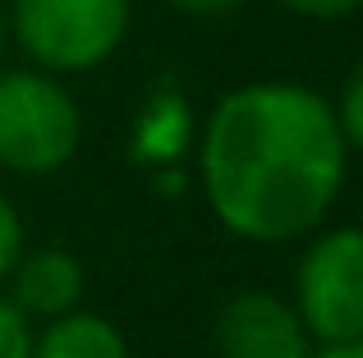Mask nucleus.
Instances as JSON below:
<instances>
[{"label":"nucleus","instance_id":"f257e3e1","mask_svg":"<svg viewBox=\"0 0 363 358\" xmlns=\"http://www.w3.org/2000/svg\"><path fill=\"white\" fill-rule=\"evenodd\" d=\"M336 110L299 83H248L221 97L203 129L198 166L216 221L253 243L308 234L345 179Z\"/></svg>","mask_w":363,"mask_h":358},{"label":"nucleus","instance_id":"f03ea898","mask_svg":"<svg viewBox=\"0 0 363 358\" xmlns=\"http://www.w3.org/2000/svg\"><path fill=\"white\" fill-rule=\"evenodd\" d=\"M129 0H9V37L51 74H83L116 55Z\"/></svg>","mask_w":363,"mask_h":358},{"label":"nucleus","instance_id":"7ed1b4c3","mask_svg":"<svg viewBox=\"0 0 363 358\" xmlns=\"http://www.w3.org/2000/svg\"><path fill=\"white\" fill-rule=\"evenodd\" d=\"M79 134V106L51 74H0V166L18 175H51L74 156Z\"/></svg>","mask_w":363,"mask_h":358},{"label":"nucleus","instance_id":"20e7f679","mask_svg":"<svg viewBox=\"0 0 363 358\" xmlns=\"http://www.w3.org/2000/svg\"><path fill=\"white\" fill-rule=\"evenodd\" d=\"M299 317L322 345L363 340V230H331L303 253Z\"/></svg>","mask_w":363,"mask_h":358},{"label":"nucleus","instance_id":"39448f33","mask_svg":"<svg viewBox=\"0 0 363 358\" xmlns=\"http://www.w3.org/2000/svg\"><path fill=\"white\" fill-rule=\"evenodd\" d=\"M216 350L221 358H308L313 335L299 308L262 289H248L235 294L216 317Z\"/></svg>","mask_w":363,"mask_h":358},{"label":"nucleus","instance_id":"423d86ee","mask_svg":"<svg viewBox=\"0 0 363 358\" xmlns=\"http://www.w3.org/2000/svg\"><path fill=\"white\" fill-rule=\"evenodd\" d=\"M14 304L37 317H60L83 299V267L65 248H37L14 262Z\"/></svg>","mask_w":363,"mask_h":358},{"label":"nucleus","instance_id":"0eeeda50","mask_svg":"<svg viewBox=\"0 0 363 358\" xmlns=\"http://www.w3.org/2000/svg\"><path fill=\"white\" fill-rule=\"evenodd\" d=\"M33 358H129V345L111 322L69 308L51 317L46 335L33 345Z\"/></svg>","mask_w":363,"mask_h":358},{"label":"nucleus","instance_id":"6e6552de","mask_svg":"<svg viewBox=\"0 0 363 358\" xmlns=\"http://www.w3.org/2000/svg\"><path fill=\"white\" fill-rule=\"evenodd\" d=\"M33 326H28V313L14 304V299H0V358H33Z\"/></svg>","mask_w":363,"mask_h":358},{"label":"nucleus","instance_id":"1a4fd4ad","mask_svg":"<svg viewBox=\"0 0 363 358\" xmlns=\"http://www.w3.org/2000/svg\"><path fill=\"white\" fill-rule=\"evenodd\" d=\"M336 125H340L350 147H363V64L345 79V92H340V106H336Z\"/></svg>","mask_w":363,"mask_h":358},{"label":"nucleus","instance_id":"9d476101","mask_svg":"<svg viewBox=\"0 0 363 358\" xmlns=\"http://www.w3.org/2000/svg\"><path fill=\"white\" fill-rule=\"evenodd\" d=\"M18 258H23V221L9 207V197L0 193V280H9Z\"/></svg>","mask_w":363,"mask_h":358},{"label":"nucleus","instance_id":"9b49d317","mask_svg":"<svg viewBox=\"0 0 363 358\" xmlns=\"http://www.w3.org/2000/svg\"><path fill=\"white\" fill-rule=\"evenodd\" d=\"M276 5L294 9L303 18H340V14H354L363 0H276Z\"/></svg>","mask_w":363,"mask_h":358},{"label":"nucleus","instance_id":"f8f14e48","mask_svg":"<svg viewBox=\"0 0 363 358\" xmlns=\"http://www.w3.org/2000/svg\"><path fill=\"white\" fill-rule=\"evenodd\" d=\"M175 9H184V14H230V9H240L244 0H170Z\"/></svg>","mask_w":363,"mask_h":358},{"label":"nucleus","instance_id":"ddd939ff","mask_svg":"<svg viewBox=\"0 0 363 358\" xmlns=\"http://www.w3.org/2000/svg\"><path fill=\"white\" fill-rule=\"evenodd\" d=\"M308 358H363V340H340V345H327V350H313Z\"/></svg>","mask_w":363,"mask_h":358},{"label":"nucleus","instance_id":"4468645a","mask_svg":"<svg viewBox=\"0 0 363 358\" xmlns=\"http://www.w3.org/2000/svg\"><path fill=\"white\" fill-rule=\"evenodd\" d=\"M5 46H9V9L0 5V60H5Z\"/></svg>","mask_w":363,"mask_h":358}]
</instances>
